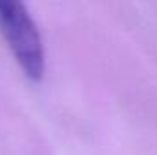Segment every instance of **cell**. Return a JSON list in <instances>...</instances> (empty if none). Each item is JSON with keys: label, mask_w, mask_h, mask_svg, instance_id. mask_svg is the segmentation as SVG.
Returning <instances> with one entry per match:
<instances>
[{"label": "cell", "mask_w": 157, "mask_h": 155, "mask_svg": "<svg viewBox=\"0 0 157 155\" xmlns=\"http://www.w3.org/2000/svg\"><path fill=\"white\" fill-rule=\"evenodd\" d=\"M0 31L26 77L40 80L46 68L44 46L33 18L20 2L0 0Z\"/></svg>", "instance_id": "1"}]
</instances>
